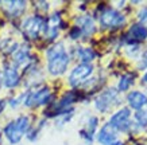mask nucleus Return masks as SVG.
<instances>
[{"label": "nucleus", "mask_w": 147, "mask_h": 145, "mask_svg": "<svg viewBox=\"0 0 147 145\" xmlns=\"http://www.w3.org/2000/svg\"><path fill=\"white\" fill-rule=\"evenodd\" d=\"M81 35H82V32H81V30L78 28V27H73V28H71V31H70V34H69L70 39H73V40L78 39Z\"/></svg>", "instance_id": "19"}, {"label": "nucleus", "mask_w": 147, "mask_h": 145, "mask_svg": "<svg viewBox=\"0 0 147 145\" xmlns=\"http://www.w3.org/2000/svg\"><path fill=\"white\" fill-rule=\"evenodd\" d=\"M97 140L102 145H112L117 140V130L112 126L111 124H105L98 132Z\"/></svg>", "instance_id": "9"}, {"label": "nucleus", "mask_w": 147, "mask_h": 145, "mask_svg": "<svg viewBox=\"0 0 147 145\" xmlns=\"http://www.w3.org/2000/svg\"><path fill=\"white\" fill-rule=\"evenodd\" d=\"M117 101V93L115 89H108L104 93H101L100 96L96 98L94 105L100 112H107L112 105H116Z\"/></svg>", "instance_id": "8"}, {"label": "nucleus", "mask_w": 147, "mask_h": 145, "mask_svg": "<svg viewBox=\"0 0 147 145\" xmlns=\"http://www.w3.org/2000/svg\"><path fill=\"white\" fill-rule=\"evenodd\" d=\"M3 4H4V11L11 18L19 16L26 8V1H5Z\"/></svg>", "instance_id": "13"}, {"label": "nucleus", "mask_w": 147, "mask_h": 145, "mask_svg": "<svg viewBox=\"0 0 147 145\" xmlns=\"http://www.w3.org/2000/svg\"><path fill=\"white\" fill-rule=\"evenodd\" d=\"M92 73H93V66L90 63H80L78 66H76L71 70L69 75V84L70 86L76 88L82 84L89 75H92Z\"/></svg>", "instance_id": "5"}, {"label": "nucleus", "mask_w": 147, "mask_h": 145, "mask_svg": "<svg viewBox=\"0 0 147 145\" xmlns=\"http://www.w3.org/2000/svg\"><path fill=\"white\" fill-rule=\"evenodd\" d=\"M125 16L119 11L113 8L104 9L100 15V24L102 28H108V30H116L120 28L125 24Z\"/></svg>", "instance_id": "3"}, {"label": "nucleus", "mask_w": 147, "mask_h": 145, "mask_svg": "<svg viewBox=\"0 0 147 145\" xmlns=\"http://www.w3.org/2000/svg\"><path fill=\"white\" fill-rule=\"evenodd\" d=\"M51 98V93H50L49 88H40L35 92H31L26 94V100H24V105L26 106H39V105H46Z\"/></svg>", "instance_id": "6"}, {"label": "nucleus", "mask_w": 147, "mask_h": 145, "mask_svg": "<svg viewBox=\"0 0 147 145\" xmlns=\"http://www.w3.org/2000/svg\"><path fill=\"white\" fill-rule=\"evenodd\" d=\"M139 67H140V69H144V67H147V53H144V55H143V59H142V62H140Z\"/></svg>", "instance_id": "20"}, {"label": "nucleus", "mask_w": 147, "mask_h": 145, "mask_svg": "<svg viewBox=\"0 0 147 145\" xmlns=\"http://www.w3.org/2000/svg\"><path fill=\"white\" fill-rule=\"evenodd\" d=\"M127 101L129 106L135 110H142L143 106L147 105V96L142 92H131L127 96Z\"/></svg>", "instance_id": "11"}, {"label": "nucleus", "mask_w": 147, "mask_h": 145, "mask_svg": "<svg viewBox=\"0 0 147 145\" xmlns=\"http://www.w3.org/2000/svg\"><path fill=\"white\" fill-rule=\"evenodd\" d=\"M3 82L7 88H15L19 85V73L15 66H5L3 71Z\"/></svg>", "instance_id": "10"}, {"label": "nucleus", "mask_w": 147, "mask_h": 145, "mask_svg": "<svg viewBox=\"0 0 147 145\" xmlns=\"http://www.w3.org/2000/svg\"><path fill=\"white\" fill-rule=\"evenodd\" d=\"M112 145H123V142H120V141H116V142H113Z\"/></svg>", "instance_id": "21"}, {"label": "nucleus", "mask_w": 147, "mask_h": 145, "mask_svg": "<svg viewBox=\"0 0 147 145\" xmlns=\"http://www.w3.org/2000/svg\"><path fill=\"white\" fill-rule=\"evenodd\" d=\"M135 121L140 126H147V112L146 110H138L135 113Z\"/></svg>", "instance_id": "17"}, {"label": "nucleus", "mask_w": 147, "mask_h": 145, "mask_svg": "<svg viewBox=\"0 0 147 145\" xmlns=\"http://www.w3.org/2000/svg\"><path fill=\"white\" fill-rule=\"evenodd\" d=\"M77 57L80 61H82V63H89L90 61H93L96 54L92 48H78L77 50Z\"/></svg>", "instance_id": "15"}, {"label": "nucleus", "mask_w": 147, "mask_h": 145, "mask_svg": "<svg viewBox=\"0 0 147 145\" xmlns=\"http://www.w3.org/2000/svg\"><path fill=\"white\" fill-rule=\"evenodd\" d=\"M47 70L51 75H62L67 70L70 58L63 43H55L47 50Z\"/></svg>", "instance_id": "1"}, {"label": "nucleus", "mask_w": 147, "mask_h": 145, "mask_svg": "<svg viewBox=\"0 0 147 145\" xmlns=\"http://www.w3.org/2000/svg\"><path fill=\"white\" fill-rule=\"evenodd\" d=\"M76 23L78 24V28L81 30L82 35L85 36H90L96 31L93 19L89 18V16H80L78 19H76Z\"/></svg>", "instance_id": "12"}, {"label": "nucleus", "mask_w": 147, "mask_h": 145, "mask_svg": "<svg viewBox=\"0 0 147 145\" xmlns=\"http://www.w3.org/2000/svg\"><path fill=\"white\" fill-rule=\"evenodd\" d=\"M143 82H146V84H147V73L144 74V77H143Z\"/></svg>", "instance_id": "22"}, {"label": "nucleus", "mask_w": 147, "mask_h": 145, "mask_svg": "<svg viewBox=\"0 0 147 145\" xmlns=\"http://www.w3.org/2000/svg\"><path fill=\"white\" fill-rule=\"evenodd\" d=\"M129 118H131V112H129V109L128 108H123V109H120L117 113H115V114L112 116L109 124L115 128L116 130L127 132L129 128H131Z\"/></svg>", "instance_id": "7"}, {"label": "nucleus", "mask_w": 147, "mask_h": 145, "mask_svg": "<svg viewBox=\"0 0 147 145\" xmlns=\"http://www.w3.org/2000/svg\"><path fill=\"white\" fill-rule=\"evenodd\" d=\"M0 104H1V102H0Z\"/></svg>", "instance_id": "24"}, {"label": "nucleus", "mask_w": 147, "mask_h": 145, "mask_svg": "<svg viewBox=\"0 0 147 145\" xmlns=\"http://www.w3.org/2000/svg\"><path fill=\"white\" fill-rule=\"evenodd\" d=\"M0 142H1V137H0Z\"/></svg>", "instance_id": "23"}, {"label": "nucleus", "mask_w": 147, "mask_h": 145, "mask_svg": "<svg viewBox=\"0 0 147 145\" xmlns=\"http://www.w3.org/2000/svg\"><path fill=\"white\" fill-rule=\"evenodd\" d=\"M30 128V118L27 116H20L15 121H11L4 128V136L11 144H18L22 140L23 134Z\"/></svg>", "instance_id": "2"}, {"label": "nucleus", "mask_w": 147, "mask_h": 145, "mask_svg": "<svg viewBox=\"0 0 147 145\" xmlns=\"http://www.w3.org/2000/svg\"><path fill=\"white\" fill-rule=\"evenodd\" d=\"M129 36L134 40H144L147 39V28L142 27L140 24H134V26L129 28Z\"/></svg>", "instance_id": "14"}, {"label": "nucleus", "mask_w": 147, "mask_h": 145, "mask_svg": "<svg viewBox=\"0 0 147 145\" xmlns=\"http://www.w3.org/2000/svg\"><path fill=\"white\" fill-rule=\"evenodd\" d=\"M134 81H135V75L134 74H125L124 77L120 79V82H119V90H120V92L128 90L129 86L134 84Z\"/></svg>", "instance_id": "16"}, {"label": "nucleus", "mask_w": 147, "mask_h": 145, "mask_svg": "<svg viewBox=\"0 0 147 145\" xmlns=\"http://www.w3.org/2000/svg\"><path fill=\"white\" fill-rule=\"evenodd\" d=\"M138 19H139V23H140V26L147 28V8H142L139 11L138 13Z\"/></svg>", "instance_id": "18"}, {"label": "nucleus", "mask_w": 147, "mask_h": 145, "mask_svg": "<svg viewBox=\"0 0 147 145\" xmlns=\"http://www.w3.org/2000/svg\"><path fill=\"white\" fill-rule=\"evenodd\" d=\"M43 30H45V20L38 15L27 18L22 24V31L24 32V35L32 40L38 39L39 34Z\"/></svg>", "instance_id": "4"}]
</instances>
